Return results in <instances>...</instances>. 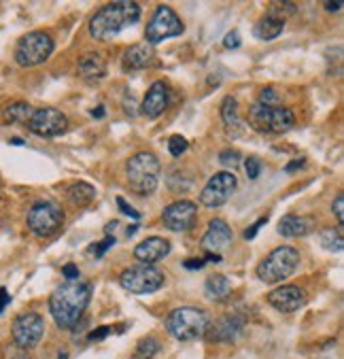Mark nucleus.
I'll return each instance as SVG.
<instances>
[{
	"instance_id": "1",
	"label": "nucleus",
	"mask_w": 344,
	"mask_h": 359,
	"mask_svg": "<svg viewBox=\"0 0 344 359\" xmlns=\"http://www.w3.org/2000/svg\"><path fill=\"white\" fill-rule=\"evenodd\" d=\"M92 298V285L85 280H66L49 298V311L57 327L71 330L83 317Z\"/></svg>"
},
{
	"instance_id": "2",
	"label": "nucleus",
	"mask_w": 344,
	"mask_h": 359,
	"mask_svg": "<svg viewBox=\"0 0 344 359\" xmlns=\"http://www.w3.org/2000/svg\"><path fill=\"white\" fill-rule=\"evenodd\" d=\"M139 18H141V7L139 3H134V0L106 5L90 20V34L96 41H111L125 26L139 22Z\"/></svg>"
},
{
	"instance_id": "3",
	"label": "nucleus",
	"mask_w": 344,
	"mask_h": 359,
	"mask_svg": "<svg viewBox=\"0 0 344 359\" xmlns=\"http://www.w3.org/2000/svg\"><path fill=\"white\" fill-rule=\"evenodd\" d=\"M125 177H128V187L134 194L149 196L156 191L160 181V160L151 151L136 154L125 164Z\"/></svg>"
},
{
	"instance_id": "4",
	"label": "nucleus",
	"mask_w": 344,
	"mask_h": 359,
	"mask_svg": "<svg viewBox=\"0 0 344 359\" xmlns=\"http://www.w3.org/2000/svg\"><path fill=\"white\" fill-rule=\"evenodd\" d=\"M166 327H168L170 336H174L177 340L189 342V340H198V338L206 336V332L211 327V317L202 309L181 306L168 315Z\"/></svg>"
},
{
	"instance_id": "5",
	"label": "nucleus",
	"mask_w": 344,
	"mask_h": 359,
	"mask_svg": "<svg viewBox=\"0 0 344 359\" xmlns=\"http://www.w3.org/2000/svg\"><path fill=\"white\" fill-rule=\"evenodd\" d=\"M300 264V253L298 249L285 245V247H277L274 249L259 266H257V278L274 285V283H281L287 276H291L296 272Z\"/></svg>"
},
{
	"instance_id": "6",
	"label": "nucleus",
	"mask_w": 344,
	"mask_h": 359,
	"mask_svg": "<svg viewBox=\"0 0 344 359\" xmlns=\"http://www.w3.org/2000/svg\"><path fill=\"white\" fill-rule=\"evenodd\" d=\"M119 283L125 292L136 294V296H145V294H153L158 290H162L166 276L160 268L151 266V264H139V266H130L121 272Z\"/></svg>"
},
{
	"instance_id": "7",
	"label": "nucleus",
	"mask_w": 344,
	"mask_h": 359,
	"mask_svg": "<svg viewBox=\"0 0 344 359\" xmlns=\"http://www.w3.org/2000/svg\"><path fill=\"white\" fill-rule=\"evenodd\" d=\"M53 49H55L53 39L43 30H34V32H28L20 39L18 49H15V62L22 68L41 66L49 60Z\"/></svg>"
},
{
	"instance_id": "8",
	"label": "nucleus",
	"mask_w": 344,
	"mask_h": 359,
	"mask_svg": "<svg viewBox=\"0 0 344 359\" xmlns=\"http://www.w3.org/2000/svg\"><path fill=\"white\" fill-rule=\"evenodd\" d=\"M249 123L261 134H283L296 126V115L283 107H263L255 104L249 111Z\"/></svg>"
},
{
	"instance_id": "9",
	"label": "nucleus",
	"mask_w": 344,
	"mask_h": 359,
	"mask_svg": "<svg viewBox=\"0 0 344 359\" xmlns=\"http://www.w3.org/2000/svg\"><path fill=\"white\" fill-rule=\"evenodd\" d=\"M28 230L41 238L55 234L64 224V208L53 200H39L30 206L26 217Z\"/></svg>"
},
{
	"instance_id": "10",
	"label": "nucleus",
	"mask_w": 344,
	"mask_h": 359,
	"mask_svg": "<svg viewBox=\"0 0 344 359\" xmlns=\"http://www.w3.org/2000/svg\"><path fill=\"white\" fill-rule=\"evenodd\" d=\"M236 189H238V179L234 172H228V170L217 172L204 185L200 194V204L206 208H219L234 196Z\"/></svg>"
},
{
	"instance_id": "11",
	"label": "nucleus",
	"mask_w": 344,
	"mask_h": 359,
	"mask_svg": "<svg viewBox=\"0 0 344 359\" xmlns=\"http://www.w3.org/2000/svg\"><path fill=\"white\" fill-rule=\"evenodd\" d=\"M185 26L181 22V18L170 9V7H158L151 22L147 24V30H145V36L149 41V45H156V43H162L166 39H172V36H179L183 34Z\"/></svg>"
},
{
	"instance_id": "12",
	"label": "nucleus",
	"mask_w": 344,
	"mask_h": 359,
	"mask_svg": "<svg viewBox=\"0 0 344 359\" xmlns=\"http://www.w3.org/2000/svg\"><path fill=\"white\" fill-rule=\"evenodd\" d=\"M28 128H30V132H34L36 136H43V138L62 136L68 130V117L53 107L34 109L32 117L28 119Z\"/></svg>"
},
{
	"instance_id": "13",
	"label": "nucleus",
	"mask_w": 344,
	"mask_h": 359,
	"mask_svg": "<svg viewBox=\"0 0 344 359\" xmlns=\"http://www.w3.org/2000/svg\"><path fill=\"white\" fill-rule=\"evenodd\" d=\"M11 334L20 348H34L45 334V321L36 313L20 315L11 325Z\"/></svg>"
},
{
	"instance_id": "14",
	"label": "nucleus",
	"mask_w": 344,
	"mask_h": 359,
	"mask_svg": "<svg viewBox=\"0 0 344 359\" xmlns=\"http://www.w3.org/2000/svg\"><path fill=\"white\" fill-rule=\"evenodd\" d=\"M198 217V204L191 200H177L164 208L162 222L172 232H187L195 224Z\"/></svg>"
},
{
	"instance_id": "15",
	"label": "nucleus",
	"mask_w": 344,
	"mask_h": 359,
	"mask_svg": "<svg viewBox=\"0 0 344 359\" xmlns=\"http://www.w3.org/2000/svg\"><path fill=\"white\" fill-rule=\"evenodd\" d=\"M306 296L298 285H283L268 294V304L279 313H296L304 306Z\"/></svg>"
},
{
	"instance_id": "16",
	"label": "nucleus",
	"mask_w": 344,
	"mask_h": 359,
	"mask_svg": "<svg viewBox=\"0 0 344 359\" xmlns=\"http://www.w3.org/2000/svg\"><path fill=\"white\" fill-rule=\"evenodd\" d=\"M232 241H234L232 228L223 219H213L202 236V249L209 255H219L223 249L232 245Z\"/></svg>"
},
{
	"instance_id": "17",
	"label": "nucleus",
	"mask_w": 344,
	"mask_h": 359,
	"mask_svg": "<svg viewBox=\"0 0 344 359\" xmlns=\"http://www.w3.org/2000/svg\"><path fill=\"white\" fill-rule=\"evenodd\" d=\"M170 98H172L170 88H168L164 81H156V83L149 88V92H147V96H145V100H143V104H141L143 115H147V117H151V119L160 117V115L170 107Z\"/></svg>"
},
{
	"instance_id": "18",
	"label": "nucleus",
	"mask_w": 344,
	"mask_h": 359,
	"mask_svg": "<svg viewBox=\"0 0 344 359\" xmlns=\"http://www.w3.org/2000/svg\"><path fill=\"white\" fill-rule=\"evenodd\" d=\"M170 253V243L166 238H160V236H151V238H145L143 243L136 245L134 249V257L139 259L141 264H156L160 259H164L166 255Z\"/></svg>"
},
{
	"instance_id": "19",
	"label": "nucleus",
	"mask_w": 344,
	"mask_h": 359,
	"mask_svg": "<svg viewBox=\"0 0 344 359\" xmlns=\"http://www.w3.org/2000/svg\"><path fill=\"white\" fill-rule=\"evenodd\" d=\"M153 62H156V51L151 45H145V43H136L128 47L121 57L123 70H143V68H149Z\"/></svg>"
},
{
	"instance_id": "20",
	"label": "nucleus",
	"mask_w": 344,
	"mask_h": 359,
	"mask_svg": "<svg viewBox=\"0 0 344 359\" xmlns=\"http://www.w3.org/2000/svg\"><path fill=\"white\" fill-rule=\"evenodd\" d=\"M77 73L85 81H98L106 75V64L100 53H83L77 62Z\"/></svg>"
},
{
	"instance_id": "21",
	"label": "nucleus",
	"mask_w": 344,
	"mask_h": 359,
	"mask_svg": "<svg viewBox=\"0 0 344 359\" xmlns=\"http://www.w3.org/2000/svg\"><path fill=\"white\" fill-rule=\"evenodd\" d=\"M240 332H242V319H240V317L228 315V317H221L215 325H211L206 334H209L213 340L230 342V340H234L236 336H240Z\"/></svg>"
},
{
	"instance_id": "22",
	"label": "nucleus",
	"mask_w": 344,
	"mask_h": 359,
	"mask_svg": "<svg viewBox=\"0 0 344 359\" xmlns=\"http://www.w3.org/2000/svg\"><path fill=\"white\" fill-rule=\"evenodd\" d=\"M285 30V20L279 18V15H274V13H268L263 15L255 26H253V34L259 39V41H272V39H277L281 36Z\"/></svg>"
},
{
	"instance_id": "23",
	"label": "nucleus",
	"mask_w": 344,
	"mask_h": 359,
	"mask_svg": "<svg viewBox=\"0 0 344 359\" xmlns=\"http://www.w3.org/2000/svg\"><path fill=\"white\" fill-rule=\"evenodd\" d=\"M310 230H312V222L306 217H298V215H285V217L279 222V234L287 236V238L308 236Z\"/></svg>"
},
{
	"instance_id": "24",
	"label": "nucleus",
	"mask_w": 344,
	"mask_h": 359,
	"mask_svg": "<svg viewBox=\"0 0 344 359\" xmlns=\"http://www.w3.org/2000/svg\"><path fill=\"white\" fill-rule=\"evenodd\" d=\"M204 292L211 300H226L230 296V292H232V283L223 274H213V276L206 278Z\"/></svg>"
},
{
	"instance_id": "25",
	"label": "nucleus",
	"mask_w": 344,
	"mask_h": 359,
	"mask_svg": "<svg viewBox=\"0 0 344 359\" xmlns=\"http://www.w3.org/2000/svg\"><path fill=\"white\" fill-rule=\"evenodd\" d=\"M221 119H223V126L228 130V134H236L238 130H242V123H240V117H238V102L234 96H228L221 104Z\"/></svg>"
},
{
	"instance_id": "26",
	"label": "nucleus",
	"mask_w": 344,
	"mask_h": 359,
	"mask_svg": "<svg viewBox=\"0 0 344 359\" xmlns=\"http://www.w3.org/2000/svg\"><path fill=\"white\" fill-rule=\"evenodd\" d=\"M94 198H96V189L90 183L79 181L68 187V200H71L75 206H88Z\"/></svg>"
},
{
	"instance_id": "27",
	"label": "nucleus",
	"mask_w": 344,
	"mask_h": 359,
	"mask_svg": "<svg viewBox=\"0 0 344 359\" xmlns=\"http://www.w3.org/2000/svg\"><path fill=\"white\" fill-rule=\"evenodd\" d=\"M32 113H34V109L28 102H13L5 109L3 123H28Z\"/></svg>"
},
{
	"instance_id": "28",
	"label": "nucleus",
	"mask_w": 344,
	"mask_h": 359,
	"mask_svg": "<svg viewBox=\"0 0 344 359\" xmlns=\"http://www.w3.org/2000/svg\"><path fill=\"white\" fill-rule=\"evenodd\" d=\"M319 241H321V247H323L325 251L340 253V251H342V247H344V238H342V232H340V230H331V228H327V230H323V232H321Z\"/></svg>"
},
{
	"instance_id": "29",
	"label": "nucleus",
	"mask_w": 344,
	"mask_h": 359,
	"mask_svg": "<svg viewBox=\"0 0 344 359\" xmlns=\"http://www.w3.org/2000/svg\"><path fill=\"white\" fill-rule=\"evenodd\" d=\"M158 351H160V342L151 336L143 338L139 344H136V355H139L141 359H151Z\"/></svg>"
},
{
	"instance_id": "30",
	"label": "nucleus",
	"mask_w": 344,
	"mask_h": 359,
	"mask_svg": "<svg viewBox=\"0 0 344 359\" xmlns=\"http://www.w3.org/2000/svg\"><path fill=\"white\" fill-rule=\"evenodd\" d=\"M187 147H189V142H187L185 136H181V134L170 136V140H168V151H170L172 158H181L187 151Z\"/></svg>"
},
{
	"instance_id": "31",
	"label": "nucleus",
	"mask_w": 344,
	"mask_h": 359,
	"mask_svg": "<svg viewBox=\"0 0 344 359\" xmlns=\"http://www.w3.org/2000/svg\"><path fill=\"white\" fill-rule=\"evenodd\" d=\"M277 102H279L277 90H272V88L261 90V94H259V104H263V107H277Z\"/></svg>"
},
{
	"instance_id": "32",
	"label": "nucleus",
	"mask_w": 344,
	"mask_h": 359,
	"mask_svg": "<svg viewBox=\"0 0 344 359\" xmlns=\"http://www.w3.org/2000/svg\"><path fill=\"white\" fill-rule=\"evenodd\" d=\"M219 162H221V166H238L240 154L238 151H232V149H226V151H221Z\"/></svg>"
},
{
	"instance_id": "33",
	"label": "nucleus",
	"mask_w": 344,
	"mask_h": 359,
	"mask_svg": "<svg viewBox=\"0 0 344 359\" xmlns=\"http://www.w3.org/2000/svg\"><path fill=\"white\" fill-rule=\"evenodd\" d=\"M245 170H247V177H249V179H257L259 172H261L259 160H257V158H249V160L245 162Z\"/></svg>"
},
{
	"instance_id": "34",
	"label": "nucleus",
	"mask_w": 344,
	"mask_h": 359,
	"mask_svg": "<svg viewBox=\"0 0 344 359\" xmlns=\"http://www.w3.org/2000/svg\"><path fill=\"white\" fill-rule=\"evenodd\" d=\"M331 210H333V215H336V222L342 226V224H344V196H342V194L333 200Z\"/></svg>"
},
{
	"instance_id": "35",
	"label": "nucleus",
	"mask_w": 344,
	"mask_h": 359,
	"mask_svg": "<svg viewBox=\"0 0 344 359\" xmlns=\"http://www.w3.org/2000/svg\"><path fill=\"white\" fill-rule=\"evenodd\" d=\"M240 43H242V39H240V32L238 30L228 32L226 39H223V47H228V49H236V47H240Z\"/></svg>"
},
{
	"instance_id": "36",
	"label": "nucleus",
	"mask_w": 344,
	"mask_h": 359,
	"mask_svg": "<svg viewBox=\"0 0 344 359\" xmlns=\"http://www.w3.org/2000/svg\"><path fill=\"white\" fill-rule=\"evenodd\" d=\"M113 245H115V238H113V236H106V238H104V243H100V245L92 247V253H94L96 257H102V255H104V251H106V249H111Z\"/></svg>"
},
{
	"instance_id": "37",
	"label": "nucleus",
	"mask_w": 344,
	"mask_h": 359,
	"mask_svg": "<svg viewBox=\"0 0 344 359\" xmlns=\"http://www.w3.org/2000/svg\"><path fill=\"white\" fill-rule=\"evenodd\" d=\"M62 274L66 276V280H79V268L75 264H66L62 268Z\"/></svg>"
},
{
	"instance_id": "38",
	"label": "nucleus",
	"mask_w": 344,
	"mask_h": 359,
	"mask_svg": "<svg viewBox=\"0 0 344 359\" xmlns=\"http://www.w3.org/2000/svg\"><path fill=\"white\" fill-rule=\"evenodd\" d=\"M117 204H119V208H121V210H123L125 215H130V217H132V219H136V222H139V219H141V212H139V210H134L132 206H128L123 198H117Z\"/></svg>"
},
{
	"instance_id": "39",
	"label": "nucleus",
	"mask_w": 344,
	"mask_h": 359,
	"mask_svg": "<svg viewBox=\"0 0 344 359\" xmlns=\"http://www.w3.org/2000/svg\"><path fill=\"white\" fill-rule=\"evenodd\" d=\"M109 334H111V327H109V325H102V327L94 330V332L88 336V340H90V342H96V340H102V338H106Z\"/></svg>"
},
{
	"instance_id": "40",
	"label": "nucleus",
	"mask_w": 344,
	"mask_h": 359,
	"mask_svg": "<svg viewBox=\"0 0 344 359\" xmlns=\"http://www.w3.org/2000/svg\"><path fill=\"white\" fill-rule=\"evenodd\" d=\"M263 224H268V217H261L257 224H253L251 228H247V232H245V241H253V238H255V234H257V230H259Z\"/></svg>"
},
{
	"instance_id": "41",
	"label": "nucleus",
	"mask_w": 344,
	"mask_h": 359,
	"mask_svg": "<svg viewBox=\"0 0 344 359\" xmlns=\"http://www.w3.org/2000/svg\"><path fill=\"white\" fill-rule=\"evenodd\" d=\"M204 264H206V259H198V257H193V259H185V262H183V266H185L187 270H200Z\"/></svg>"
},
{
	"instance_id": "42",
	"label": "nucleus",
	"mask_w": 344,
	"mask_h": 359,
	"mask_svg": "<svg viewBox=\"0 0 344 359\" xmlns=\"http://www.w3.org/2000/svg\"><path fill=\"white\" fill-rule=\"evenodd\" d=\"M9 294H7V290H0V313H3L5 311V306L9 304Z\"/></svg>"
},
{
	"instance_id": "43",
	"label": "nucleus",
	"mask_w": 344,
	"mask_h": 359,
	"mask_svg": "<svg viewBox=\"0 0 344 359\" xmlns=\"http://www.w3.org/2000/svg\"><path fill=\"white\" fill-rule=\"evenodd\" d=\"M302 164H304V160H296V162H291L285 170H287V172H296L298 168H302Z\"/></svg>"
},
{
	"instance_id": "44",
	"label": "nucleus",
	"mask_w": 344,
	"mask_h": 359,
	"mask_svg": "<svg viewBox=\"0 0 344 359\" xmlns=\"http://www.w3.org/2000/svg\"><path fill=\"white\" fill-rule=\"evenodd\" d=\"M325 9H327V11H340L342 5H340V3H325Z\"/></svg>"
},
{
	"instance_id": "45",
	"label": "nucleus",
	"mask_w": 344,
	"mask_h": 359,
	"mask_svg": "<svg viewBox=\"0 0 344 359\" xmlns=\"http://www.w3.org/2000/svg\"><path fill=\"white\" fill-rule=\"evenodd\" d=\"M92 117H96V119H102V117H104V107H98V109H94V111H92Z\"/></svg>"
},
{
	"instance_id": "46",
	"label": "nucleus",
	"mask_w": 344,
	"mask_h": 359,
	"mask_svg": "<svg viewBox=\"0 0 344 359\" xmlns=\"http://www.w3.org/2000/svg\"><path fill=\"white\" fill-rule=\"evenodd\" d=\"M11 142H13V145H24V140H22V138H13Z\"/></svg>"
},
{
	"instance_id": "47",
	"label": "nucleus",
	"mask_w": 344,
	"mask_h": 359,
	"mask_svg": "<svg viewBox=\"0 0 344 359\" xmlns=\"http://www.w3.org/2000/svg\"><path fill=\"white\" fill-rule=\"evenodd\" d=\"M57 359H68V353H64V351H62V353L57 355Z\"/></svg>"
}]
</instances>
